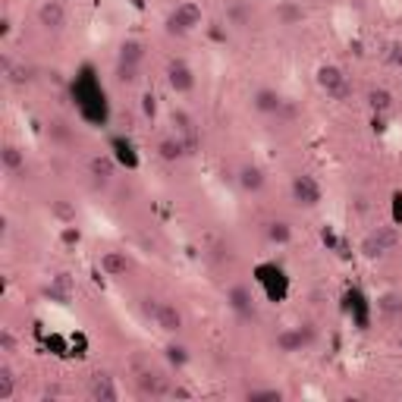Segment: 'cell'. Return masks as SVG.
<instances>
[{
  "label": "cell",
  "mask_w": 402,
  "mask_h": 402,
  "mask_svg": "<svg viewBox=\"0 0 402 402\" xmlns=\"http://www.w3.org/2000/svg\"><path fill=\"white\" fill-rule=\"evenodd\" d=\"M139 393L142 396H161V393H167V384H163L161 374H142L139 377Z\"/></svg>",
  "instance_id": "16"
},
{
  "label": "cell",
  "mask_w": 402,
  "mask_h": 402,
  "mask_svg": "<svg viewBox=\"0 0 402 402\" xmlns=\"http://www.w3.org/2000/svg\"><path fill=\"white\" fill-rule=\"evenodd\" d=\"M88 167H92V176L94 179H110V176H113V161H110V157H94Z\"/></svg>",
  "instance_id": "23"
},
{
  "label": "cell",
  "mask_w": 402,
  "mask_h": 402,
  "mask_svg": "<svg viewBox=\"0 0 402 402\" xmlns=\"http://www.w3.org/2000/svg\"><path fill=\"white\" fill-rule=\"evenodd\" d=\"M289 192H293V201L299 204V208H314L317 201H321V186H317V179L314 176H305V173L293 176Z\"/></svg>",
  "instance_id": "5"
},
{
  "label": "cell",
  "mask_w": 402,
  "mask_h": 402,
  "mask_svg": "<svg viewBox=\"0 0 402 402\" xmlns=\"http://www.w3.org/2000/svg\"><path fill=\"white\" fill-rule=\"evenodd\" d=\"M277 16H280V23L283 25H299L302 19H305V10L295 7V3H280Z\"/></svg>",
  "instance_id": "22"
},
{
  "label": "cell",
  "mask_w": 402,
  "mask_h": 402,
  "mask_svg": "<svg viewBox=\"0 0 402 402\" xmlns=\"http://www.w3.org/2000/svg\"><path fill=\"white\" fill-rule=\"evenodd\" d=\"M248 399H252V402H261V399L280 402V399H283V393H280V390H252V393H248Z\"/></svg>",
  "instance_id": "27"
},
{
  "label": "cell",
  "mask_w": 402,
  "mask_h": 402,
  "mask_svg": "<svg viewBox=\"0 0 402 402\" xmlns=\"http://www.w3.org/2000/svg\"><path fill=\"white\" fill-rule=\"evenodd\" d=\"M252 104H255V110L258 113H264V116L280 113V110H283V98H280L277 88H258Z\"/></svg>",
  "instance_id": "10"
},
{
  "label": "cell",
  "mask_w": 402,
  "mask_h": 402,
  "mask_svg": "<svg viewBox=\"0 0 402 402\" xmlns=\"http://www.w3.org/2000/svg\"><path fill=\"white\" fill-rule=\"evenodd\" d=\"M396 346H399V352H402V333H399V340H396Z\"/></svg>",
  "instance_id": "34"
},
{
  "label": "cell",
  "mask_w": 402,
  "mask_h": 402,
  "mask_svg": "<svg viewBox=\"0 0 402 402\" xmlns=\"http://www.w3.org/2000/svg\"><path fill=\"white\" fill-rule=\"evenodd\" d=\"M155 324L161 327L163 333H179L183 330V311H179L173 302H157Z\"/></svg>",
  "instance_id": "9"
},
{
  "label": "cell",
  "mask_w": 402,
  "mask_h": 402,
  "mask_svg": "<svg viewBox=\"0 0 402 402\" xmlns=\"http://www.w3.org/2000/svg\"><path fill=\"white\" fill-rule=\"evenodd\" d=\"M368 107H371L374 113H387V110L393 107V94H390L387 88H371V92H368Z\"/></svg>",
  "instance_id": "17"
},
{
  "label": "cell",
  "mask_w": 402,
  "mask_h": 402,
  "mask_svg": "<svg viewBox=\"0 0 402 402\" xmlns=\"http://www.w3.org/2000/svg\"><path fill=\"white\" fill-rule=\"evenodd\" d=\"M195 25H201V7L198 3H192V0L179 3V7L167 16V35H176V38L189 35Z\"/></svg>",
  "instance_id": "2"
},
{
  "label": "cell",
  "mask_w": 402,
  "mask_h": 402,
  "mask_svg": "<svg viewBox=\"0 0 402 402\" xmlns=\"http://www.w3.org/2000/svg\"><path fill=\"white\" fill-rule=\"evenodd\" d=\"M92 396L94 399H100V402H113L120 393H116L113 380H110L107 374H94L92 377Z\"/></svg>",
  "instance_id": "15"
},
{
  "label": "cell",
  "mask_w": 402,
  "mask_h": 402,
  "mask_svg": "<svg viewBox=\"0 0 402 402\" xmlns=\"http://www.w3.org/2000/svg\"><path fill=\"white\" fill-rule=\"evenodd\" d=\"M0 352H7V356L16 352V336L10 330H0Z\"/></svg>",
  "instance_id": "28"
},
{
  "label": "cell",
  "mask_w": 402,
  "mask_h": 402,
  "mask_svg": "<svg viewBox=\"0 0 402 402\" xmlns=\"http://www.w3.org/2000/svg\"><path fill=\"white\" fill-rule=\"evenodd\" d=\"M267 239L277 242V245H286V242L293 239V230H289L286 220H273V224L267 226Z\"/></svg>",
  "instance_id": "20"
},
{
  "label": "cell",
  "mask_w": 402,
  "mask_h": 402,
  "mask_svg": "<svg viewBox=\"0 0 402 402\" xmlns=\"http://www.w3.org/2000/svg\"><path fill=\"white\" fill-rule=\"evenodd\" d=\"M173 126H176L183 135H186L189 142H192V135H195V126H192V120H189V113L186 110H173Z\"/></svg>",
  "instance_id": "26"
},
{
  "label": "cell",
  "mask_w": 402,
  "mask_h": 402,
  "mask_svg": "<svg viewBox=\"0 0 402 402\" xmlns=\"http://www.w3.org/2000/svg\"><path fill=\"white\" fill-rule=\"evenodd\" d=\"M38 25L47 31H60L66 25V10L60 0H44L38 7Z\"/></svg>",
  "instance_id": "8"
},
{
  "label": "cell",
  "mask_w": 402,
  "mask_h": 402,
  "mask_svg": "<svg viewBox=\"0 0 402 402\" xmlns=\"http://www.w3.org/2000/svg\"><path fill=\"white\" fill-rule=\"evenodd\" d=\"M63 242H79V230H63Z\"/></svg>",
  "instance_id": "33"
},
{
  "label": "cell",
  "mask_w": 402,
  "mask_h": 402,
  "mask_svg": "<svg viewBox=\"0 0 402 402\" xmlns=\"http://www.w3.org/2000/svg\"><path fill=\"white\" fill-rule=\"evenodd\" d=\"M183 151H186V145H183L179 139H161V145H157V155H161V161H167V163L179 161Z\"/></svg>",
  "instance_id": "19"
},
{
  "label": "cell",
  "mask_w": 402,
  "mask_h": 402,
  "mask_svg": "<svg viewBox=\"0 0 402 402\" xmlns=\"http://www.w3.org/2000/svg\"><path fill=\"white\" fill-rule=\"evenodd\" d=\"M145 60V44L135 38H126L120 44V54H116V82L123 85H132L139 79V66Z\"/></svg>",
  "instance_id": "1"
},
{
  "label": "cell",
  "mask_w": 402,
  "mask_h": 402,
  "mask_svg": "<svg viewBox=\"0 0 402 402\" xmlns=\"http://www.w3.org/2000/svg\"><path fill=\"white\" fill-rule=\"evenodd\" d=\"M311 340H314V330H311L308 324L305 327H289V330H283L277 336V349L280 352H286V356H293V352H302Z\"/></svg>",
  "instance_id": "6"
},
{
  "label": "cell",
  "mask_w": 402,
  "mask_h": 402,
  "mask_svg": "<svg viewBox=\"0 0 402 402\" xmlns=\"http://www.w3.org/2000/svg\"><path fill=\"white\" fill-rule=\"evenodd\" d=\"M0 163H3L7 173H25V151L19 145H13V142H7L3 151H0Z\"/></svg>",
  "instance_id": "13"
},
{
  "label": "cell",
  "mask_w": 402,
  "mask_h": 402,
  "mask_svg": "<svg viewBox=\"0 0 402 402\" xmlns=\"http://www.w3.org/2000/svg\"><path fill=\"white\" fill-rule=\"evenodd\" d=\"M317 88L327 92L330 98L336 100H346L349 98V79L343 76L340 66H333V63H324V66H317Z\"/></svg>",
  "instance_id": "4"
},
{
  "label": "cell",
  "mask_w": 402,
  "mask_h": 402,
  "mask_svg": "<svg viewBox=\"0 0 402 402\" xmlns=\"http://www.w3.org/2000/svg\"><path fill=\"white\" fill-rule=\"evenodd\" d=\"M54 295H70V277L66 273H60V277L54 280V289H51Z\"/></svg>",
  "instance_id": "29"
},
{
  "label": "cell",
  "mask_w": 402,
  "mask_h": 402,
  "mask_svg": "<svg viewBox=\"0 0 402 402\" xmlns=\"http://www.w3.org/2000/svg\"><path fill=\"white\" fill-rule=\"evenodd\" d=\"M226 302H230V308L236 311L239 317H252V314H255V305H252V293H248L245 286H232L230 295H226Z\"/></svg>",
  "instance_id": "14"
},
{
  "label": "cell",
  "mask_w": 402,
  "mask_h": 402,
  "mask_svg": "<svg viewBox=\"0 0 402 402\" xmlns=\"http://www.w3.org/2000/svg\"><path fill=\"white\" fill-rule=\"evenodd\" d=\"M396 242H399V236H396L393 226H377V230H371L368 236L362 239V255L364 258H380L387 255V252H393Z\"/></svg>",
  "instance_id": "3"
},
{
  "label": "cell",
  "mask_w": 402,
  "mask_h": 402,
  "mask_svg": "<svg viewBox=\"0 0 402 402\" xmlns=\"http://www.w3.org/2000/svg\"><path fill=\"white\" fill-rule=\"evenodd\" d=\"M377 311L384 317H396V314H402V295L399 293H384L377 299Z\"/></svg>",
  "instance_id": "18"
},
{
  "label": "cell",
  "mask_w": 402,
  "mask_h": 402,
  "mask_svg": "<svg viewBox=\"0 0 402 402\" xmlns=\"http://www.w3.org/2000/svg\"><path fill=\"white\" fill-rule=\"evenodd\" d=\"M16 390V377H13V368L7 362L0 364V402H7Z\"/></svg>",
  "instance_id": "21"
},
{
  "label": "cell",
  "mask_w": 402,
  "mask_h": 402,
  "mask_svg": "<svg viewBox=\"0 0 402 402\" xmlns=\"http://www.w3.org/2000/svg\"><path fill=\"white\" fill-rule=\"evenodd\" d=\"M387 60L393 63V66H402V41H393V44H390Z\"/></svg>",
  "instance_id": "30"
},
{
  "label": "cell",
  "mask_w": 402,
  "mask_h": 402,
  "mask_svg": "<svg viewBox=\"0 0 402 402\" xmlns=\"http://www.w3.org/2000/svg\"><path fill=\"white\" fill-rule=\"evenodd\" d=\"M129 258H126V252H104L100 255V271L107 273V277H126L129 273Z\"/></svg>",
  "instance_id": "12"
},
{
  "label": "cell",
  "mask_w": 402,
  "mask_h": 402,
  "mask_svg": "<svg viewBox=\"0 0 402 402\" xmlns=\"http://www.w3.org/2000/svg\"><path fill=\"white\" fill-rule=\"evenodd\" d=\"M167 82H170V88L176 94H189L195 88V76L192 70H189L186 60H170L167 63Z\"/></svg>",
  "instance_id": "7"
},
{
  "label": "cell",
  "mask_w": 402,
  "mask_h": 402,
  "mask_svg": "<svg viewBox=\"0 0 402 402\" xmlns=\"http://www.w3.org/2000/svg\"><path fill=\"white\" fill-rule=\"evenodd\" d=\"M230 19H232V25H245V10H242L239 3H232V10H230Z\"/></svg>",
  "instance_id": "32"
},
{
  "label": "cell",
  "mask_w": 402,
  "mask_h": 402,
  "mask_svg": "<svg viewBox=\"0 0 402 402\" xmlns=\"http://www.w3.org/2000/svg\"><path fill=\"white\" fill-rule=\"evenodd\" d=\"M163 352H167V362L176 364V368H183V364L189 362V349H186V346H179V343H170V346L163 349Z\"/></svg>",
  "instance_id": "25"
},
{
  "label": "cell",
  "mask_w": 402,
  "mask_h": 402,
  "mask_svg": "<svg viewBox=\"0 0 402 402\" xmlns=\"http://www.w3.org/2000/svg\"><path fill=\"white\" fill-rule=\"evenodd\" d=\"M54 214L60 217V220H72V217H76V208H70V204L57 201V204H54Z\"/></svg>",
  "instance_id": "31"
},
{
  "label": "cell",
  "mask_w": 402,
  "mask_h": 402,
  "mask_svg": "<svg viewBox=\"0 0 402 402\" xmlns=\"http://www.w3.org/2000/svg\"><path fill=\"white\" fill-rule=\"evenodd\" d=\"M3 72H7L10 85H25V82H29V70H25V66H13L10 60H3Z\"/></svg>",
  "instance_id": "24"
},
{
  "label": "cell",
  "mask_w": 402,
  "mask_h": 402,
  "mask_svg": "<svg viewBox=\"0 0 402 402\" xmlns=\"http://www.w3.org/2000/svg\"><path fill=\"white\" fill-rule=\"evenodd\" d=\"M239 186H242V192H261L264 186H267V176H264V170L258 167V163H245L239 170Z\"/></svg>",
  "instance_id": "11"
}]
</instances>
